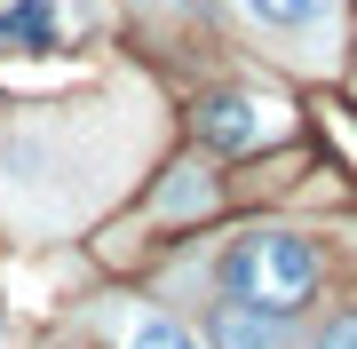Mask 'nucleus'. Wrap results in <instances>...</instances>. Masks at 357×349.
<instances>
[{
	"mask_svg": "<svg viewBox=\"0 0 357 349\" xmlns=\"http://www.w3.org/2000/svg\"><path fill=\"white\" fill-rule=\"evenodd\" d=\"M222 286H230V302H262V310L286 318L318 286V246L302 231H246L222 262Z\"/></svg>",
	"mask_w": 357,
	"mask_h": 349,
	"instance_id": "f257e3e1",
	"label": "nucleus"
},
{
	"mask_svg": "<svg viewBox=\"0 0 357 349\" xmlns=\"http://www.w3.org/2000/svg\"><path fill=\"white\" fill-rule=\"evenodd\" d=\"M96 24H103L96 0H0V48H24V56H56Z\"/></svg>",
	"mask_w": 357,
	"mask_h": 349,
	"instance_id": "f03ea898",
	"label": "nucleus"
},
{
	"mask_svg": "<svg viewBox=\"0 0 357 349\" xmlns=\"http://www.w3.org/2000/svg\"><path fill=\"white\" fill-rule=\"evenodd\" d=\"M278 135H286V104H270V95L222 88L199 104V143H215V151H262Z\"/></svg>",
	"mask_w": 357,
	"mask_h": 349,
	"instance_id": "7ed1b4c3",
	"label": "nucleus"
},
{
	"mask_svg": "<svg viewBox=\"0 0 357 349\" xmlns=\"http://www.w3.org/2000/svg\"><path fill=\"white\" fill-rule=\"evenodd\" d=\"M262 32H286V40H310V32H333V8L342 0H238Z\"/></svg>",
	"mask_w": 357,
	"mask_h": 349,
	"instance_id": "20e7f679",
	"label": "nucleus"
},
{
	"mask_svg": "<svg viewBox=\"0 0 357 349\" xmlns=\"http://www.w3.org/2000/svg\"><path fill=\"white\" fill-rule=\"evenodd\" d=\"M215 341L222 349H278V310H262V302H222L215 310Z\"/></svg>",
	"mask_w": 357,
	"mask_h": 349,
	"instance_id": "39448f33",
	"label": "nucleus"
},
{
	"mask_svg": "<svg viewBox=\"0 0 357 349\" xmlns=\"http://www.w3.org/2000/svg\"><path fill=\"white\" fill-rule=\"evenodd\" d=\"M206 207H215V175H206V167H175V183L159 191V215L167 222H191Z\"/></svg>",
	"mask_w": 357,
	"mask_h": 349,
	"instance_id": "423d86ee",
	"label": "nucleus"
},
{
	"mask_svg": "<svg viewBox=\"0 0 357 349\" xmlns=\"http://www.w3.org/2000/svg\"><path fill=\"white\" fill-rule=\"evenodd\" d=\"M128 349H199V341L183 334L175 318H159V310H135V318H128Z\"/></svg>",
	"mask_w": 357,
	"mask_h": 349,
	"instance_id": "0eeeda50",
	"label": "nucleus"
},
{
	"mask_svg": "<svg viewBox=\"0 0 357 349\" xmlns=\"http://www.w3.org/2000/svg\"><path fill=\"white\" fill-rule=\"evenodd\" d=\"M318 349H357V318H333L326 334H318Z\"/></svg>",
	"mask_w": 357,
	"mask_h": 349,
	"instance_id": "6e6552de",
	"label": "nucleus"
},
{
	"mask_svg": "<svg viewBox=\"0 0 357 349\" xmlns=\"http://www.w3.org/2000/svg\"><path fill=\"white\" fill-rule=\"evenodd\" d=\"M0 349H8V334H0Z\"/></svg>",
	"mask_w": 357,
	"mask_h": 349,
	"instance_id": "1a4fd4ad",
	"label": "nucleus"
}]
</instances>
